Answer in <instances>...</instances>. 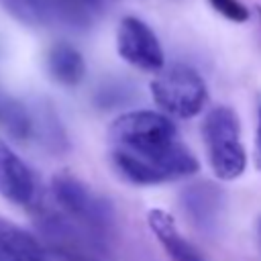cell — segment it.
<instances>
[{
  "label": "cell",
  "mask_w": 261,
  "mask_h": 261,
  "mask_svg": "<svg viewBox=\"0 0 261 261\" xmlns=\"http://www.w3.org/2000/svg\"><path fill=\"white\" fill-rule=\"evenodd\" d=\"M202 139L216 177L234 179L245 171L247 157L241 145V124L232 108L214 106L202 122Z\"/></svg>",
  "instance_id": "cell-3"
},
{
  "label": "cell",
  "mask_w": 261,
  "mask_h": 261,
  "mask_svg": "<svg viewBox=\"0 0 261 261\" xmlns=\"http://www.w3.org/2000/svg\"><path fill=\"white\" fill-rule=\"evenodd\" d=\"M35 226L49 257L59 261H108L110 243L86 230L59 208H39Z\"/></svg>",
  "instance_id": "cell-1"
},
{
  "label": "cell",
  "mask_w": 261,
  "mask_h": 261,
  "mask_svg": "<svg viewBox=\"0 0 261 261\" xmlns=\"http://www.w3.org/2000/svg\"><path fill=\"white\" fill-rule=\"evenodd\" d=\"M259 16H261V6H259Z\"/></svg>",
  "instance_id": "cell-20"
},
{
  "label": "cell",
  "mask_w": 261,
  "mask_h": 261,
  "mask_svg": "<svg viewBox=\"0 0 261 261\" xmlns=\"http://www.w3.org/2000/svg\"><path fill=\"white\" fill-rule=\"evenodd\" d=\"M255 163L261 167V110H259V126H257V139H255Z\"/></svg>",
  "instance_id": "cell-17"
},
{
  "label": "cell",
  "mask_w": 261,
  "mask_h": 261,
  "mask_svg": "<svg viewBox=\"0 0 261 261\" xmlns=\"http://www.w3.org/2000/svg\"><path fill=\"white\" fill-rule=\"evenodd\" d=\"M208 2L218 14H222L232 22H245L249 18V10L239 0H208Z\"/></svg>",
  "instance_id": "cell-16"
},
{
  "label": "cell",
  "mask_w": 261,
  "mask_h": 261,
  "mask_svg": "<svg viewBox=\"0 0 261 261\" xmlns=\"http://www.w3.org/2000/svg\"><path fill=\"white\" fill-rule=\"evenodd\" d=\"M82 2H84V4H88L90 8H94V10H96V8H100V6H102V2H104V0H82Z\"/></svg>",
  "instance_id": "cell-18"
},
{
  "label": "cell",
  "mask_w": 261,
  "mask_h": 261,
  "mask_svg": "<svg viewBox=\"0 0 261 261\" xmlns=\"http://www.w3.org/2000/svg\"><path fill=\"white\" fill-rule=\"evenodd\" d=\"M151 94L157 106L177 118L196 116L208 98L202 75L188 65H171L161 69L151 82Z\"/></svg>",
  "instance_id": "cell-5"
},
{
  "label": "cell",
  "mask_w": 261,
  "mask_h": 261,
  "mask_svg": "<svg viewBox=\"0 0 261 261\" xmlns=\"http://www.w3.org/2000/svg\"><path fill=\"white\" fill-rule=\"evenodd\" d=\"M181 206L186 216L196 228L204 232H212L220 222V216L224 210V194L218 186L200 181V184L188 186L181 192Z\"/></svg>",
  "instance_id": "cell-10"
},
{
  "label": "cell",
  "mask_w": 261,
  "mask_h": 261,
  "mask_svg": "<svg viewBox=\"0 0 261 261\" xmlns=\"http://www.w3.org/2000/svg\"><path fill=\"white\" fill-rule=\"evenodd\" d=\"M0 6L27 27L84 29L92 22V10L82 0H0Z\"/></svg>",
  "instance_id": "cell-7"
},
{
  "label": "cell",
  "mask_w": 261,
  "mask_h": 261,
  "mask_svg": "<svg viewBox=\"0 0 261 261\" xmlns=\"http://www.w3.org/2000/svg\"><path fill=\"white\" fill-rule=\"evenodd\" d=\"M112 165L126 181L139 184V186L163 184V181L186 177L198 171L196 157L177 141L155 151L114 149Z\"/></svg>",
  "instance_id": "cell-2"
},
{
  "label": "cell",
  "mask_w": 261,
  "mask_h": 261,
  "mask_svg": "<svg viewBox=\"0 0 261 261\" xmlns=\"http://www.w3.org/2000/svg\"><path fill=\"white\" fill-rule=\"evenodd\" d=\"M0 261H49L37 237L0 216Z\"/></svg>",
  "instance_id": "cell-11"
},
{
  "label": "cell",
  "mask_w": 261,
  "mask_h": 261,
  "mask_svg": "<svg viewBox=\"0 0 261 261\" xmlns=\"http://www.w3.org/2000/svg\"><path fill=\"white\" fill-rule=\"evenodd\" d=\"M0 196L18 204L31 206L37 198V179L31 167L0 139Z\"/></svg>",
  "instance_id": "cell-9"
},
{
  "label": "cell",
  "mask_w": 261,
  "mask_h": 261,
  "mask_svg": "<svg viewBox=\"0 0 261 261\" xmlns=\"http://www.w3.org/2000/svg\"><path fill=\"white\" fill-rule=\"evenodd\" d=\"M259 245H261V220H259Z\"/></svg>",
  "instance_id": "cell-19"
},
{
  "label": "cell",
  "mask_w": 261,
  "mask_h": 261,
  "mask_svg": "<svg viewBox=\"0 0 261 261\" xmlns=\"http://www.w3.org/2000/svg\"><path fill=\"white\" fill-rule=\"evenodd\" d=\"M116 47L120 57L143 69V71H161L163 69V51L155 33L137 16H124L118 24Z\"/></svg>",
  "instance_id": "cell-8"
},
{
  "label": "cell",
  "mask_w": 261,
  "mask_h": 261,
  "mask_svg": "<svg viewBox=\"0 0 261 261\" xmlns=\"http://www.w3.org/2000/svg\"><path fill=\"white\" fill-rule=\"evenodd\" d=\"M51 194L55 200V208H59L92 234L110 243L114 214L112 206L102 196L92 192L71 173H57L51 179Z\"/></svg>",
  "instance_id": "cell-4"
},
{
  "label": "cell",
  "mask_w": 261,
  "mask_h": 261,
  "mask_svg": "<svg viewBox=\"0 0 261 261\" xmlns=\"http://www.w3.org/2000/svg\"><path fill=\"white\" fill-rule=\"evenodd\" d=\"M47 69L61 86H77L86 75V61L69 43H57L47 53Z\"/></svg>",
  "instance_id": "cell-14"
},
{
  "label": "cell",
  "mask_w": 261,
  "mask_h": 261,
  "mask_svg": "<svg viewBox=\"0 0 261 261\" xmlns=\"http://www.w3.org/2000/svg\"><path fill=\"white\" fill-rule=\"evenodd\" d=\"M149 226L155 232L157 241L163 245L171 261H204L200 253L177 232L175 220L169 212L155 208L149 212Z\"/></svg>",
  "instance_id": "cell-12"
},
{
  "label": "cell",
  "mask_w": 261,
  "mask_h": 261,
  "mask_svg": "<svg viewBox=\"0 0 261 261\" xmlns=\"http://www.w3.org/2000/svg\"><path fill=\"white\" fill-rule=\"evenodd\" d=\"M110 141L114 149L155 151L175 143V124L153 110H130L110 124Z\"/></svg>",
  "instance_id": "cell-6"
},
{
  "label": "cell",
  "mask_w": 261,
  "mask_h": 261,
  "mask_svg": "<svg viewBox=\"0 0 261 261\" xmlns=\"http://www.w3.org/2000/svg\"><path fill=\"white\" fill-rule=\"evenodd\" d=\"M27 108L31 118V139H37L51 153H61L63 149H67V137L51 104L37 102Z\"/></svg>",
  "instance_id": "cell-13"
},
{
  "label": "cell",
  "mask_w": 261,
  "mask_h": 261,
  "mask_svg": "<svg viewBox=\"0 0 261 261\" xmlns=\"http://www.w3.org/2000/svg\"><path fill=\"white\" fill-rule=\"evenodd\" d=\"M20 110H22V104L20 100L0 92V126L6 130L10 126H14L20 118Z\"/></svg>",
  "instance_id": "cell-15"
}]
</instances>
